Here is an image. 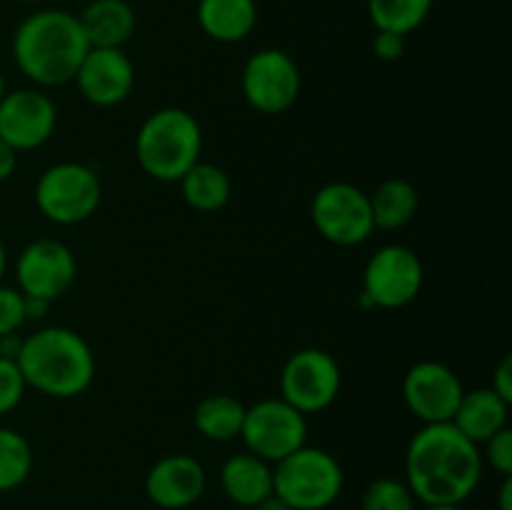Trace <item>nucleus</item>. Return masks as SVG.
<instances>
[{"instance_id": "c9c22d12", "label": "nucleus", "mask_w": 512, "mask_h": 510, "mask_svg": "<svg viewBox=\"0 0 512 510\" xmlns=\"http://www.w3.org/2000/svg\"><path fill=\"white\" fill-rule=\"evenodd\" d=\"M250 510H290V505L285 503V500H280L275 493H270L268 498H263L258 505H253Z\"/></svg>"}, {"instance_id": "9d476101", "label": "nucleus", "mask_w": 512, "mask_h": 510, "mask_svg": "<svg viewBox=\"0 0 512 510\" xmlns=\"http://www.w3.org/2000/svg\"><path fill=\"white\" fill-rule=\"evenodd\" d=\"M340 383V365L328 350L303 348L285 360L280 373V398L308 418L335 403Z\"/></svg>"}, {"instance_id": "f257e3e1", "label": "nucleus", "mask_w": 512, "mask_h": 510, "mask_svg": "<svg viewBox=\"0 0 512 510\" xmlns=\"http://www.w3.org/2000/svg\"><path fill=\"white\" fill-rule=\"evenodd\" d=\"M480 445L453 423L423 425L405 453V483L423 505H463L483 478Z\"/></svg>"}, {"instance_id": "2f4dec72", "label": "nucleus", "mask_w": 512, "mask_h": 510, "mask_svg": "<svg viewBox=\"0 0 512 510\" xmlns=\"http://www.w3.org/2000/svg\"><path fill=\"white\" fill-rule=\"evenodd\" d=\"M15 165H18V153L0 140V183H5L13 175Z\"/></svg>"}, {"instance_id": "ea45409f", "label": "nucleus", "mask_w": 512, "mask_h": 510, "mask_svg": "<svg viewBox=\"0 0 512 510\" xmlns=\"http://www.w3.org/2000/svg\"><path fill=\"white\" fill-rule=\"evenodd\" d=\"M18 3H38V0H18Z\"/></svg>"}, {"instance_id": "a211bd4d", "label": "nucleus", "mask_w": 512, "mask_h": 510, "mask_svg": "<svg viewBox=\"0 0 512 510\" xmlns=\"http://www.w3.org/2000/svg\"><path fill=\"white\" fill-rule=\"evenodd\" d=\"M508 410L510 403H505L495 390H465L450 423H453L465 438L473 440L475 445H483L485 440L493 438L495 433L508 428Z\"/></svg>"}, {"instance_id": "4be33fe9", "label": "nucleus", "mask_w": 512, "mask_h": 510, "mask_svg": "<svg viewBox=\"0 0 512 510\" xmlns=\"http://www.w3.org/2000/svg\"><path fill=\"white\" fill-rule=\"evenodd\" d=\"M418 190L410 180L388 178L375 188L370 195V210H373V223L380 230H398L408 225L418 213Z\"/></svg>"}, {"instance_id": "72a5a7b5", "label": "nucleus", "mask_w": 512, "mask_h": 510, "mask_svg": "<svg viewBox=\"0 0 512 510\" xmlns=\"http://www.w3.org/2000/svg\"><path fill=\"white\" fill-rule=\"evenodd\" d=\"M23 298H25V318L28 320H40L45 313H48V308H50L48 300L28 298V295H23Z\"/></svg>"}, {"instance_id": "473e14b6", "label": "nucleus", "mask_w": 512, "mask_h": 510, "mask_svg": "<svg viewBox=\"0 0 512 510\" xmlns=\"http://www.w3.org/2000/svg\"><path fill=\"white\" fill-rule=\"evenodd\" d=\"M20 345H23V338H18V333L3 335V338H0V358L15 360L20 353Z\"/></svg>"}, {"instance_id": "9b49d317", "label": "nucleus", "mask_w": 512, "mask_h": 510, "mask_svg": "<svg viewBox=\"0 0 512 510\" xmlns=\"http://www.w3.org/2000/svg\"><path fill=\"white\" fill-rule=\"evenodd\" d=\"M245 103L263 115H280L300 95L298 63L280 48H263L248 58L240 75Z\"/></svg>"}, {"instance_id": "f704fd0d", "label": "nucleus", "mask_w": 512, "mask_h": 510, "mask_svg": "<svg viewBox=\"0 0 512 510\" xmlns=\"http://www.w3.org/2000/svg\"><path fill=\"white\" fill-rule=\"evenodd\" d=\"M498 508L500 510H512V475H508V478H503V485H500Z\"/></svg>"}, {"instance_id": "7c9ffc66", "label": "nucleus", "mask_w": 512, "mask_h": 510, "mask_svg": "<svg viewBox=\"0 0 512 510\" xmlns=\"http://www.w3.org/2000/svg\"><path fill=\"white\" fill-rule=\"evenodd\" d=\"M490 390H495L505 403H512V355H503V360L495 365Z\"/></svg>"}, {"instance_id": "c756f323", "label": "nucleus", "mask_w": 512, "mask_h": 510, "mask_svg": "<svg viewBox=\"0 0 512 510\" xmlns=\"http://www.w3.org/2000/svg\"><path fill=\"white\" fill-rule=\"evenodd\" d=\"M373 53L378 55L385 63H393V60H400L405 53V35L388 33V30H378L373 38Z\"/></svg>"}, {"instance_id": "412c9836", "label": "nucleus", "mask_w": 512, "mask_h": 510, "mask_svg": "<svg viewBox=\"0 0 512 510\" xmlns=\"http://www.w3.org/2000/svg\"><path fill=\"white\" fill-rule=\"evenodd\" d=\"M178 183L185 203L200 213H215V210L225 208L230 193H233L228 173L218 165L205 163V160H198Z\"/></svg>"}, {"instance_id": "6e6552de", "label": "nucleus", "mask_w": 512, "mask_h": 510, "mask_svg": "<svg viewBox=\"0 0 512 510\" xmlns=\"http://www.w3.org/2000/svg\"><path fill=\"white\" fill-rule=\"evenodd\" d=\"M425 270L418 253L390 243L373 253L363 270V300L370 308L398 310L413 303L423 288Z\"/></svg>"}, {"instance_id": "20e7f679", "label": "nucleus", "mask_w": 512, "mask_h": 510, "mask_svg": "<svg viewBox=\"0 0 512 510\" xmlns=\"http://www.w3.org/2000/svg\"><path fill=\"white\" fill-rule=\"evenodd\" d=\"M203 155V130L193 113L160 108L143 120L135 135V158L155 180L178 183Z\"/></svg>"}, {"instance_id": "0eeeda50", "label": "nucleus", "mask_w": 512, "mask_h": 510, "mask_svg": "<svg viewBox=\"0 0 512 510\" xmlns=\"http://www.w3.org/2000/svg\"><path fill=\"white\" fill-rule=\"evenodd\" d=\"M240 438L248 453L275 465L285 455L303 448L308 438V420L283 398L258 400L245 408Z\"/></svg>"}, {"instance_id": "5701e85b", "label": "nucleus", "mask_w": 512, "mask_h": 510, "mask_svg": "<svg viewBox=\"0 0 512 510\" xmlns=\"http://www.w3.org/2000/svg\"><path fill=\"white\" fill-rule=\"evenodd\" d=\"M245 418V405L233 395H208L195 405L193 423L200 435L218 443L240 438Z\"/></svg>"}, {"instance_id": "c85d7f7f", "label": "nucleus", "mask_w": 512, "mask_h": 510, "mask_svg": "<svg viewBox=\"0 0 512 510\" xmlns=\"http://www.w3.org/2000/svg\"><path fill=\"white\" fill-rule=\"evenodd\" d=\"M485 453L483 463H488L495 473H500L503 478L512 475V430L503 428L500 433H495L493 438L485 440Z\"/></svg>"}, {"instance_id": "6ab92c4d", "label": "nucleus", "mask_w": 512, "mask_h": 510, "mask_svg": "<svg viewBox=\"0 0 512 510\" xmlns=\"http://www.w3.org/2000/svg\"><path fill=\"white\" fill-rule=\"evenodd\" d=\"M90 48H123L135 33V10L125 0H90L78 15Z\"/></svg>"}, {"instance_id": "2eb2a0df", "label": "nucleus", "mask_w": 512, "mask_h": 510, "mask_svg": "<svg viewBox=\"0 0 512 510\" xmlns=\"http://www.w3.org/2000/svg\"><path fill=\"white\" fill-rule=\"evenodd\" d=\"M73 80L88 103L113 108L133 93L135 68L123 48H90Z\"/></svg>"}, {"instance_id": "a19ab883", "label": "nucleus", "mask_w": 512, "mask_h": 510, "mask_svg": "<svg viewBox=\"0 0 512 510\" xmlns=\"http://www.w3.org/2000/svg\"><path fill=\"white\" fill-rule=\"evenodd\" d=\"M88 3H90V0H88Z\"/></svg>"}, {"instance_id": "39448f33", "label": "nucleus", "mask_w": 512, "mask_h": 510, "mask_svg": "<svg viewBox=\"0 0 512 510\" xmlns=\"http://www.w3.org/2000/svg\"><path fill=\"white\" fill-rule=\"evenodd\" d=\"M345 475L323 448L303 445L273 465V493L290 510H325L343 493Z\"/></svg>"}, {"instance_id": "7ed1b4c3", "label": "nucleus", "mask_w": 512, "mask_h": 510, "mask_svg": "<svg viewBox=\"0 0 512 510\" xmlns=\"http://www.w3.org/2000/svg\"><path fill=\"white\" fill-rule=\"evenodd\" d=\"M15 363L28 388L60 400L83 395L95 378L93 348L65 325H48L23 338Z\"/></svg>"}, {"instance_id": "b1692460", "label": "nucleus", "mask_w": 512, "mask_h": 510, "mask_svg": "<svg viewBox=\"0 0 512 510\" xmlns=\"http://www.w3.org/2000/svg\"><path fill=\"white\" fill-rule=\"evenodd\" d=\"M433 0H368V15L375 30L408 35L428 20Z\"/></svg>"}, {"instance_id": "f03ea898", "label": "nucleus", "mask_w": 512, "mask_h": 510, "mask_svg": "<svg viewBox=\"0 0 512 510\" xmlns=\"http://www.w3.org/2000/svg\"><path fill=\"white\" fill-rule=\"evenodd\" d=\"M10 48L15 65L30 83L58 88L75 78L90 45L73 13L38 10L20 20Z\"/></svg>"}, {"instance_id": "1a4fd4ad", "label": "nucleus", "mask_w": 512, "mask_h": 510, "mask_svg": "<svg viewBox=\"0 0 512 510\" xmlns=\"http://www.w3.org/2000/svg\"><path fill=\"white\" fill-rule=\"evenodd\" d=\"M313 225L328 243L360 245L373 235V210H370V195L353 183H328L313 195L310 205Z\"/></svg>"}, {"instance_id": "4c0bfd02", "label": "nucleus", "mask_w": 512, "mask_h": 510, "mask_svg": "<svg viewBox=\"0 0 512 510\" xmlns=\"http://www.w3.org/2000/svg\"><path fill=\"white\" fill-rule=\"evenodd\" d=\"M423 510H463L460 505H425Z\"/></svg>"}, {"instance_id": "cd10ccee", "label": "nucleus", "mask_w": 512, "mask_h": 510, "mask_svg": "<svg viewBox=\"0 0 512 510\" xmlns=\"http://www.w3.org/2000/svg\"><path fill=\"white\" fill-rule=\"evenodd\" d=\"M25 298L18 288L0 285V338L13 335L25 323Z\"/></svg>"}, {"instance_id": "f8f14e48", "label": "nucleus", "mask_w": 512, "mask_h": 510, "mask_svg": "<svg viewBox=\"0 0 512 510\" xmlns=\"http://www.w3.org/2000/svg\"><path fill=\"white\" fill-rule=\"evenodd\" d=\"M78 263L73 250L53 238H40L25 245L15 260V280L18 290L28 298L58 300L75 283Z\"/></svg>"}, {"instance_id": "e433bc0d", "label": "nucleus", "mask_w": 512, "mask_h": 510, "mask_svg": "<svg viewBox=\"0 0 512 510\" xmlns=\"http://www.w3.org/2000/svg\"><path fill=\"white\" fill-rule=\"evenodd\" d=\"M5 270H8V250H5V243L0 240V280H3Z\"/></svg>"}, {"instance_id": "ddd939ff", "label": "nucleus", "mask_w": 512, "mask_h": 510, "mask_svg": "<svg viewBox=\"0 0 512 510\" xmlns=\"http://www.w3.org/2000/svg\"><path fill=\"white\" fill-rule=\"evenodd\" d=\"M463 393L458 373L438 360H420L403 378L405 405L423 425L450 423Z\"/></svg>"}, {"instance_id": "f3484780", "label": "nucleus", "mask_w": 512, "mask_h": 510, "mask_svg": "<svg viewBox=\"0 0 512 510\" xmlns=\"http://www.w3.org/2000/svg\"><path fill=\"white\" fill-rule=\"evenodd\" d=\"M220 488L225 498L250 510L273 493V465L248 450L230 455L220 468Z\"/></svg>"}, {"instance_id": "aec40b11", "label": "nucleus", "mask_w": 512, "mask_h": 510, "mask_svg": "<svg viewBox=\"0 0 512 510\" xmlns=\"http://www.w3.org/2000/svg\"><path fill=\"white\" fill-rule=\"evenodd\" d=\"M258 23L255 0H198V25L210 40L240 43Z\"/></svg>"}, {"instance_id": "a878e982", "label": "nucleus", "mask_w": 512, "mask_h": 510, "mask_svg": "<svg viewBox=\"0 0 512 510\" xmlns=\"http://www.w3.org/2000/svg\"><path fill=\"white\" fill-rule=\"evenodd\" d=\"M418 500L410 493L408 483L398 478H378L368 483L360 498L363 510H418Z\"/></svg>"}, {"instance_id": "bb28decb", "label": "nucleus", "mask_w": 512, "mask_h": 510, "mask_svg": "<svg viewBox=\"0 0 512 510\" xmlns=\"http://www.w3.org/2000/svg\"><path fill=\"white\" fill-rule=\"evenodd\" d=\"M25 390L28 385H25L18 363L10 358H0V415L13 413L23 400Z\"/></svg>"}, {"instance_id": "393cba45", "label": "nucleus", "mask_w": 512, "mask_h": 510, "mask_svg": "<svg viewBox=\"0 0 512 510\" xmlns=\"http://www.w3.org/2000/svg\"><path fill=\"white\" fill-rule=\"evenodd\" d=\"M33 473V448L13 428H0V493L20 488Z\"/></svg>"}, {"instance_id": "dca6fc26", "label": "nucleus", "mask_w": 512, "mask_h": 510, "mask_svg": "<svg viewBox=\"0 0 512 510\" xmlns=\"http://www.w3.org/2000/svg\"><path fill=\"white\" fill-rule=\"evenodd\" d=\"M208 485V475L193 455L175 453L155 460L145 475V495L163 510H185L198 503Z\"/></svg>"}, {"instance_id": "58836bf2", "label": "nucleus", "mask_w": 512, "mask_h": 510, "mask_svg": "<svg viewBox=\"0 0 512 510\" xmlns=\"http://www.w3.org/2000/svg\"><path fill=\"white\" fill-rule=\"evenodd\" d=\"M5 93H8V88H5V78H3V73H0V100H3Z\"/></svg>"}, {"instance_id": "4468645a", "label": "nucleus", "mask_w": 512, "mask_h": 510, "mask_svg": "<svg viewBox=\"0 0 512 510\" xmlns=\"http://www.w3.org/2000/svg\"><path fill=\"white\" fill-rule=\"evenodd\" d=\"M58 125V108L35 88L8 90L0 100V140L15 153L48 143Z\"/></svg>"}, {"instance_id": "423d86ee", "label": "nucleus", "mask_w": 512, "mask_h": 510, "mask_svg": "<svg viewBox=\"0 0 512 510\" xmlns=\"http://www.w3.org/2000/svg\"><path fill=\"white\" fill-rule=\"evenodd\" d=\"M103 198L98 173L85 163H55L35 183V205L55 225H78L93 218Z\"/></svg>"}]
</instances>
